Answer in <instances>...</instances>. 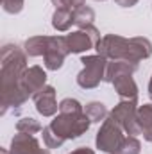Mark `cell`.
Listing matches in <instances>:
<instances>
[{
	"instance_id": "9a60e30c",
	"label": "cell",
	"mask_w": 152,
	"mask_h": 154,
	"mask_svg": "<svg viewBox=\"0 0 152 154\" xmlns=\"http://www.w3.org/2000/svg\"><path fill=\"white\" fill-rule=\"evenodd\" d=\"M138 122L143 138L152 143V104H143L138 108Z\"/></svg>"
},
{
	"instance_id": "7c38bea8",
	"label": "cell",
	"mask_w": 152,
	"mask_h": 154,
	"mask_svg": "<svg viewBox=\"0 0 152 154\" xmlns=\"http://www.w3.org/2000/svg\"><path fill=\"white\" fill-rule=\"evenodd\" d=\"M111 84H113L114 91L118 93V97L122 100H134V102H138V86H136L132 75L116 77Z\"/></svg>"
},
{
	"instance_id": "ba28073f",
	"label": "cell",
	"mask_w": 152,
	"mask_h": 154,
	"mask_svg": "<svg viewBox=\"0 0 152 154\" xmlns=\"http://www.w3.org/2000/svg\"><path fill=\"white\" fill-rule=\"evenodd\" d=\"M22 86H23V90L27 91L29 97H34L36 93H39L47 86V72L38 65L29 66L25 70L23 77H22Z\"/></svg>"
},
{
	"instance_id": "4fadbf2b",
	"label": "cell",
	"mask_w": 152,
	"mask_h": 154,
	"mask_svg": "<svg viewBox=\"0 0 152 154\" xmlns=\"http://www.w3.org/2000/svg\"><path fill=\"white\" fill-rule=\"evenodd\" d=\"M136 68H138V65H132V63H127V61H111V63H108L104 81L111 84L116 77L132 75L136 72Z\"/></svg>"
},
{
	"instance_id": "5bb4252c",
	"label": "cell",
	"mask_w": 152,
	"mask_h": 154,
	"mask_svg": "<svg viewBox=\"0 0 152 154\" xmlns=\"http://www.w3.org/2000/svg\"><path fill=\"white\" fill-rule=\"evenodd\" d=\"M74 25V11L72 9H56L52 14V27L57 32H66Z\"/></svg>"
},
{
	"instance_id": "ffe728a7",
	"label": "cell",
	"mask_w": 152,
	"mask_h": 154,
	"mask_svg": "<svg viewBox=\"0 0 152 154\" xmlns=\"http://www.w3.org/2000/svg\"><path fill=\"white\" fill-rule=\"evenodd\" d=\"M43 143H45V147L47 149H57V147H61L66 140H63L61 136H57L52 129H50V125H47V127H43Z\"/></svg>"
},
{
	"instance_id": "d6986e66",
	"label": "cell",
	"mask_w": 152,
	"mask_h": 154,
	"mask_svg": "<svg viewBox=\"0 0 152 154\" xmlns=\"http://www.w3.org/2000/svg\"><path fill=\"white\" fill-rule=\"evenodd\" d=\"M16 131H18V133H25V134H36L39 131H43V127H41V124H39L36 118L25 116V118H20V120H18Z\"/></svg>"
},
{
	"instance_id": "3957f363",
	"label": "cell",
	"mask_w": 152,
	"mask_h": 154,
	"mask_svg": "<svg viewBox=\"0 0 152 154\" xmlns=\"http://www.w3.org/2000/svg\"><path fill=\"white\" fill-rule=\"evenodd\" d=\"M91 125L90 116L84 111L81 113H57L50 122V129L63 140H75L82 136Z\"/></svg>"
},
{
	"instance_id": "7a4b0ae2",
	"label": "cell",
	"mask_w": 152,
	"mask_h": 154,
	"mask_svg": "<svg viewBox=\"0 0 152 154\" xmlns=\"http://www.w3.org/2000/svg\"><path fill=\"white\" fill-rule=\"evenodd\" d=\"M97 54L104 56L108 61H127L138 65L140 61L152 56V43L147 38H123L118 34H106L97 43Z\"/></svg>"
},
{
	"instance_id": "8992f818",
	"label": "cell",
	"mask_w": 152,
	"mask_h": 154,
	"mask_svg": "<svg viewBox=\"0 0 152 154\" xmlns=\"http://www.w3.org/2000/svg\"><path fill=\"white\" fill-rule=\"evenodd\" d=\"M109 116L120 124V127L129 136L141 134V127H140V122H138V102H134V100H120L109 111Z\"/></svg>"
},
{
	"instance_id": "d4e9b609",
	"label": "cell",
	"mask_w": 152,
	"mask_h": 154,
	"mask_svg": "<svg viewBox=\"0 0 152 154\" xmlns=\"http://www.w3.org/2000/svg\"><path fill=\"white\" fill-rule=\"evenodd\" d=\"M54 5H56V9H72V5H70V2L68 0H50ZM74 11V9H72Z\"/></svg>"
},
{
	"instance_id": "52a82bcc",
	"label": "cell",
	"mask_w": 152,
	"mask_h": 154,
	"mask_svg": "<svg viewBox=\"0 0 152 154\" xmlns=\"http://www.w3.org/2000/svg\"><path fill=\"white\" fill-rule=\"evenodd\" d=\"M70 54L68 45L65 36H48V43H47V50L43 54V61H45V68L47 70H59L66 59V56Z\"/></svg>"
},
{
	"instance_id": "44dd1931",
	"label": "cell",
	"mask_w": 152,
	"mask_h": 154,
	"mask_svg": "<svg viewBox=\"0 0 152 154\" xmlns=\"http://www.w3.org/2000/svg\"><path fill=\"white\" fill-rule=\"evenodd\" d=\"M81 111H84V106L77 99L66 97L59 102V113H81Z\"/></svg>"
},
{
	"instance_id": "4316f807",
	"label": "cell",
	"mask_w": 152,
	"mask_h": 154,
	"mask_svg": "<svg viewBox=\"0 0 152 154\" xmlns=\"http://www.w3.org/2000/svg\"><path fill=\"white\" fill-rule=\"evenodd\" d=\"M68 154H95V151L90 149V147H79V149H75V151H72Z\"/></svg>"
},
{
	"instance_id": "8fae6325",
	"label": "cell",
	"mask_w": 152,
	"mask_h": 154,
	"mask_svg": "<svg viewBox=\"0 0 152 154\" xmlns=\"http://www.w3.org/2000/svg\"><path fill=\"white\" fill-rule=\"evenodd\" d=\"M65 39H66L70 54H82V52H88L90 48H95V43L91 41L90 34L84 29H79V31L66 34Z\"/></svg>"
},
{
	"instance_id": "f546056e",
	"label": "cell",
	"mask_w": 152,
	"mask_h": 154,
	"mask_svg": "<svg viewBox=\"0 0 152 154\" xmlns=\"http://www.w3.org/2000/svg\"><path fill=\"white\" fill-rule=\"evenodd\" d=\"M0 154H9V152H7L5 149H2V151H0Z\"/></svg>"
},
{
	"instance_id": "cb8c5ba5",
	"label": "cell",
	"mask_w": 152,
	"mask_h": 154,
	"mask_svg": "<svg viewBox=\"0 0 152 154\" xmlns=\"http://www.w3.org/2000/svg\"><path fill=\"white\" fill-rule=\"evenodd\" d=\"M84 31H86V32L90 34V38H91V41H93V43H95V47H97V43H99V41L102 39V36H100V32H99V29H97L95 25H88V27H86Z\"/></svg>"
},
{
	"instance_id": "83f0119b",
	"label": "cell",
	"mask_w": 152,
	"mask_h": 154,
	"mask_svg": "<svg viewBox=\"0 0 152 154\" xmlns=\"http://www.w3.org/2000/svg\"><path fill=\"white\" fill-rule=\"evenodd\" d=\"M68 2H70L72 9H77V7H81V5H86V0H68Z\"/></svg>"
},
{
	"instance_id": "7402d4cb",
	"label": "cell",
	"mask_w": 152,
	"mask_h": 154,
	"mask_svg": "<svg viewBox=\"0 0 152 154\" xmlns=\"http://www.w3.org/2000/svg\"><path fill=\"white\" fill-rule=\"evenodd\" d=\"M141 152V143L136 136H127L122 149H120V154H140Z\"/></svg>"
},
{
	"instance_id": "e0dca14e",
	"label": "cell",
	"mask_w": 152,
	"mask_h": 154,
	"mask_svg": "<svg viewBox=\"0 0 152 154\" xmlns=\"http://www.w3.org/2000/svg\"><path fill=\"white\" fill-rule=\"evenodd\" d=\"M95 20V11L90 5H81L74 9V25H77L79 29H86L88 25H93Z\"/></svg>"
},
{
	"instance_id": "30bf717a",
	"label": "cell",
	"mask_w": 152,
	"mask_h": 154,
	"mask_svg": "<svg viewBox=\"0 0 152 154\" xmlns=\"http://www.w3.org/2000/svg\"><path fill=\"white\" fill-rule=\"evenodd\" d=\"M45 149H41L39 142L34 138V134L18 133L11 140L9 154H43Z\"/></svg>"
},
{
	"instance_id": "f1b7e54d",
	"label": "cell",
	"mask_w": 152,
	"mask_h": 154,
	"mask_svg": "<svg viewBox=\"0 0 152 154\" xmlns=\"http://www.w3.org/2000/svg\"><path fill=\"white\" fill-rule=\"evenodd\" d=\"M149 97L152 100V75H150V81H149Z\"/></svg>"
},
{
	"instance_id": "277c9868",
	"label": "cell",
	"mask_w": 152,
	"mask_h": 154,
	"mask_svg": "<svg viewBox=\"0 0 152 154\" xmlns=\"http://www.w3.org/2000/svg\"><path fill=\"white\" fill-rule=\"evenodd\" d=\"M81 63L84 65V68L77 75V84L82 90L97 88L104 81V77H106L108 59L104 56H100V54H95V56H84L81 59Z\"/></svg>"
},
{
	"instance_id": "4dcf8cb0",
	"label": "cell",
	"mask_w": 152,
	"mask_h": 154,
	"mask_svg": "<svg viewBox=\"0 0 152 154\" xmlns=\"http://www.w3.org/2000/svg\"><path fill=\"white\" fill-rule=\"evenodd\" d=\"M43 154H50V152H48V151H47V149H45V151H43Z\"/></svg>"
},
{
	"instance_id": "ac0fdd59",
	"label": "cell",
	"mask_w": 152,
	"mask_h": 154,
	"mask_svg": "<svg viewBox=\"0 0 152 154\" xmlns=\"http://www.w3.org/2000/svg\"><path fill=\"white\" fill-rule=\"evenodd\" d=\"M84 113L90 116V120H91V124H100V122H104L109 113H108V109H106V106L102 104V102H88L86 106H84Z\"/></svg>"
},
{
	"instance_id": "9c48e42d",
	"label": "cell",
	"mask_w": 152,
	"mask_h": 154,
	"mask_svg": "<svg viewBox=\"0 0 152 154\" xmlns=\"http://www.w3.org/2000/svg\"><path fill=\"white\" fill-rule=\"evenodd\" d=\"M32 99H34V106H36V111L39 115L54 116L59 111V104L56 100V88L54 86H45Z\"/></svg>"
},
{
	"instance_id": "484cf974",
	"label": "cell",
	"mask_w": 152,
	"mask_h": 154,
	"mask_svg": "<svg viewBox=\"0 0 152 154\" xmlns=\"http://www.w3.org/2000/svg\"><path fill=\"white\" fill-rule=\"evenodd\" d=\"M120 7H132V5H136L138 4V0H114Z\"/></svg>"
},
{
	"instance_id": "6da1fadb",
	"label": "cell",
	"mask_w": 152,
	"mask_h": 154,
	"mask_svg": "<svg viewBox=\"0 0 152 154\" xmlns=\"http://www.w3.org/2000/svg\"><path fill=\"white\" fill-rule=\"evenodd\" d=\"M27 54L18 45H4L0 50V115H5L11 108H20L27 99V91L22 86V77L27 70Z\"/></svg>"
},
{
	"instance_id": "1f68e13d",
	"label": "cell",
	"mask_w": 152,
	"mask_h": 154,
	"mask_svg": "<svg viewBox=\"0 0 152 154\" xmlns=\"http://www.w3.org/2000/svg\"><path fill=\"white\" fill-rule=\"evenodd\" d=\"M97 2H104V0H97Z\"/></svg>"
},
{
	"instance_id": "5b68a950",
	"label": "cell",
	"mask_w": 152,
	"mask_h": 154,
	"mask_svg": "<svg viewBox=\"0 0 152 154\" xmlns=\"http://www.w3.org/2000/svg\"><path fill=\"white\" fill-rule=\"evenodd\" d=\"M123 133L125 131L120 127V124L114 118L108 116L102 122V125H100V129L97 133V138H95L97 149H100L102 152H108V154L120 152V149H122V145H123V142L127 138Z\"/></svg>"
},
{
	"instance_id": "603a6c76",
	"label": "cell",
	"mask_w": 152,
	"mask_h": 154,
	"mask_svg": "<svg viewBox=\"0 0 152 154\" xmlns=\"http://www.w3.org/2000/svg\"><path fill=\"white\" fill-rule=\"evenodd\" d=\"M25 0H2V9L9 14H18L23 9Z\"/></svg>"
},
{
	"instance_id": "d6a6232c",
	"label": "cell",
	"mask_w": 152,
	"mask_h": 154,
	"mask_svg": "<svg viewBox=\"0 0 152 154\" xmlns=\"http://www.w3.org/2000/svg\"><path fill=\"white\" fill-rule=\"evenodd\" d=\"M113 154H120V152H113Z\"/></svg>"
},
{
	"instance_id": "2e32d148",
	"label": "cell",
	"mask_w": 152,
	"mask_h": 154,
	"mask_svg": "<svg viewBox=\"0 0 152 154\" xmlns=\"http://www.w3.org/2000/svg\"><path fill=\"white\" fill-rule=\"evenodd\" d=\"M47 43H48V36H32L23 43V50L31 57H39L45 54Z\"/></svg>"
}]
</instances>
